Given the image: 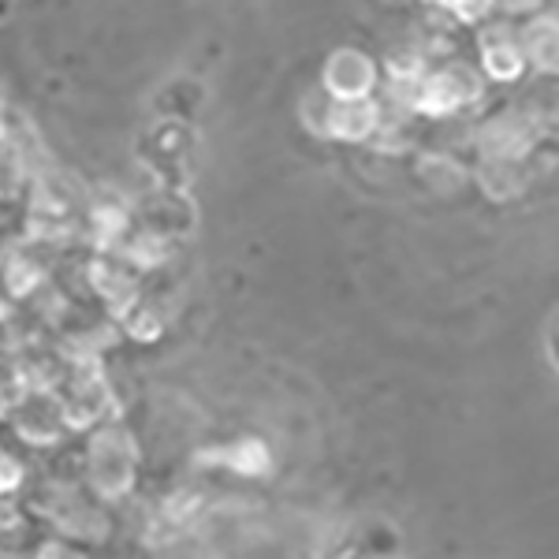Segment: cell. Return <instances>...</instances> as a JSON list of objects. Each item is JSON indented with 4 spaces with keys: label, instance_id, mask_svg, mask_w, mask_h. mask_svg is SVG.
Segmentation results:
<instances>
[{
    "label": "cell",
    "instance_id": "obj_9",
    "mask_svg": "<svg viewBox=\"0 0 559 559\" xmlns=\"http://www.w3.org/2000/svg\"><path fill=\"white\" fill-rule=\"evenodd\" d=\"M384 71H388V83H400V86H418L429 71V57L414 45H395L392 52L384 57Z\"/></svg>",
    "mask_w": 559,
    "mask_h": 559
},
{
    "label": "cell",
    "instance_id": "obj_10",
    "mask_svg": "<svg viewBox=\"0 0 559 559\" xmlns=\"http://www.w3.org/2000/svg\"><path fill=\"white\" fill-rule=\"evenodd\" d=\"M418 168H421V176L429 179L432 191L452 194V191H459V187L466 183V168L459 165L455 157H448V153H426Z\"/></svg>",
    "mask_w": 559,
    "mask_h": 559
},
{
    "label": "cell",
    "instance_id": "obj_5",
    "mask_svg": "<svg viewBox=\"0 0 559 559\" xmlns=\"http://www.w3.org/2000/svg\"><path fill=\"white\" fill-rule=\"evenodd\" d=\"M90 463H94V474L102 481L105 492H123L131 481V463H134V448L128 440V432L108 429L94 440V452H90Z\"/></svg>",
    "mask_w": 559,
    "mask_h": 559
},
{
    "label": "cell",
    "instance_id": "obj_8",
    "mask_svg": "<svg viewBox=\"0 0 559 559\" xmlns=\"http://www.w3.org/2000/svg\"><path fill=\"white\" fill-rule=\"evenodd\" d=\"M474 179L492 202H511L526 191V173H522V160H492L481 157L474 168Z\"/></svg>",
    "mask_w": 559,
    "mask_h": 559
},
{
    "label": "cell",
    "instance_id": "obj_1",
    "mask_svg": "<svg viewBox=\"0 0 559 559\" xmlns=\"http://www.w3.org/2000/svg\"><path fill=\"white\" fill-rule=\"evenodd\" d=\"M485 97V75L463 60H448L426 71L418 86H414V116L421 120H452L466 112Z\"/></svg>",
    "mask_w": 559,
    "mask_h": 559
},
{
    "label": "cell",
    "instance_id": "obj_3",
    "mask_svg": "<svg viewBox=\"0 0 559 559\" xmlns=\"http://www.w3.org/2000/svg\"><path fill=\"white\" fill-rule=\"evenodd\" d=\"M537 134V123L526 112H496L474 128V150L492 160H526Z\"/></svg>",
    "mask_w": 559,
    "mask_h": 559
},
{
    "label": "cell",
    "instance_id": "obj_7",
    "mask_svg": "<svg viewBox=\"0 0 559 559\" xmlns=\"http://www.w3.org/2000/svg\"><path fill=\"white\" fill-rule=\"evenodd\" d=\"M522 41H526L530 68L540 75H559V12L530 15L522 26Z\"/></svg>",
    "mask_w": 559,
    "mask_h": 559
},
{
    "label": "cell",
    "instance_id": "obj_2",
    "mask_svg": "<svg viewBox=\"0 0 559 559\" xmlns=\"http://www.w3.org/2000/svg\"><path fill=\"white\" fill-rule=\"evenodd\" d=\"M321 86L336 102H369V97L381 94V68L366 49L344 45V49L329 52V60H324Z\"/></svg>",
    "mask_w": 559,
    "mask_h": 559
},
{
    "label": "cell",
    "instance_id": "obj_11",
    "mask_svg": "<svg viewBox=\"0 0 559 559\" xmlns=\"http://www.w3.org/2000/svg\"><path fill=\"white\" fill-rule=\"evenodd\" d=\"M332 108H336V97L329 94L324 86L310 90L299 105V116H302V128L318 139H329V120H332Z\"/></svg>",
    "mask_w": 559,
    "mask_h": 559
},
{
    "label": "cell",
    "instance_id": "obj_13",
    "mask_svg": "<svg viewBox=\"0 0 559 559\" xmlns=\"http://www.w3.org/2000/svg\"><path fill=\"white\" fill-rule=\"evenodd\" d=\"M429 4L440 8V12H448L459 23H481L492 15L496 0H429Z\"/></svg>",
    "mask_w": 559,
    "mask_h": 559
},
{
    "label": "cell",
    "instance_id": "obj_6",
    "mask_svg": "<svg viewBox=\"0 0 559 559\" xmlns=\"http://www.w3.org/2000/svg\"><path fill=\"white\" fill-rule=\"evenodd\" d=\"M381 123H384V112L377 97H369V102H336L332 120H329V139L347 142V146H362V142L377 139Z\"/></svg>",
    "mask_w": 559,
    "mask_h": 559
},
{
    "label": "cell",
    "instance_id": "obj_14",
    "mask_svg": "<svg viewBox=\"0 0 559 559\" xmlns=\"http://www.w3.org/2000/svg\"><path fill=\"white\" fill-rule=\"evenodd\" d=\"M496 8H500L503 15H540L545 0H496Z\"/></svg>",
    "mask_w": 559,
    "mask_h": 559
},
{
    "label": "cell",
    "instance_id": "obj_4",
    "mask_svg": "<svg viewBox=\"0 0 559 559\" xmlns=\"http://www.w3.org/2000/svg\"><path fill=\"white\" fill-rule=\"evenodd\" d=\"M477 52H481V71L492 83H515L526 75L530 57H526V41L522 31L511 23H489L477 34Z\"/></svg>",
    "mask_w": 559,
    "mask_h": 559
},
{
    "label": "cell",
    "instance_id": "obj_12",
    "mask_svg": "<svg viewBox=\"0 0 559 559\" xmlns=\"http://www.w3.org/2000/svg\"><path fill=\"white\" fill-rule=\"evenodd\" d=\"M224 463L239 474H265L269 471V448L261 440H242V444L224 452Z\"/></svg>",
    "mask_w": 559,
    "mask_h": 559
}]
</instances>
